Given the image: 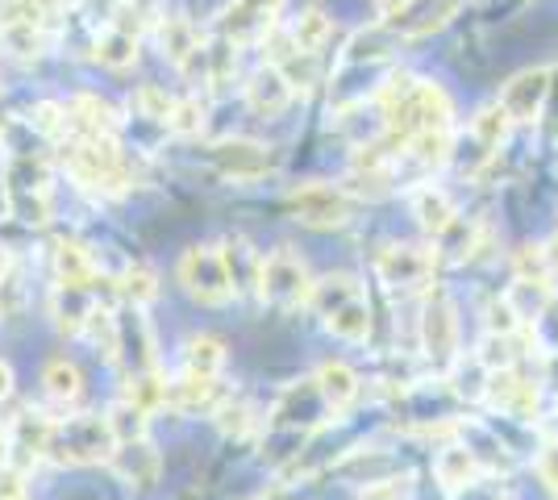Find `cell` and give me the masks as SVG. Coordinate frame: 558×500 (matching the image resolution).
Listing matches in <instances>:
<instances>
[{"mask_svg": "<svg viewBox=\"0 0 558 500\" xmlns=\"http://www.w3.org/2000/svg\"><path fill=\"white\" fill-rule=\"evenodd\" d=\"M4 209L25 225H47L54 209V184H50V163L34 150H13L4 163Z\"/></svg>", "mask_w": 558, "mask_h": 500, "instance_id": "277c9868", "label": "cell"}, {"mask_svg": "<svg viewBox=\"0 0 558 500\" xmlns=\"http://www.w3.org/2000/svg\"><path fill=\"white\" fill-rule=\"evenodd\" d=\"M313 271L296 246H276L271 255H263L258 263V280L255 292L263 305H271L276 313H296L308 309V296H313Z\"/></svg>", "mask_w": 558, "mask_h": 500, "instance_id": "5b68a950", "label": "cell"}, {"mask_svg": "<svg viewBox=\"0 0 558 500\" xmlns=\"http://www.w3.org/2000/svg\"><path fill=\"white\" fill-rule=\"evenodd\" d=\"M296 100V93H292V84L283 80V72L279 68H271V63H263L251 80H246V105H251V113H258L263 121L279 118L288 105Z\"/></svg>", "mask_w": 558, "mask_h": 500, "instance_id": "603a6c76", "label": "cell"}, {"mask_svg": "<svg viewBox=\"0 0 558 500\" xmlns=\"http://www.w3.org/2000/svg\"><path fill=\"white\" fill-rule=\"evenodd\" d=\"M475 476H484V467H480V459L475 451L466 447L463 438H454V442H446L442 451L434 454V479L442 484L446 492H454V488H463L471 484Z\"/></svg>", "mask_w": 558, "mask_h": 500, "instance_id": "4316f807", "label": "cell"}, {"mask_svg": "<svg viewBox=\"0 0 558 500\" xmlns=\"http://www.w3.org/2000/svg\"><path fill=\"white\" fill-rule=\"evenodd\" d=\"M175 280L196 305H209V309H221L238 296L226 259H221V246H187L175 263Z\"/></svg>", "mask_w": 558, "mask_h": 500, "instance_id": "ba28073f", "label": "cell"}, {"mask_svg": "<svg viewBox=\"0 0 558 500\" xmlns=\"http://www.w3.org/2000/svg\"><path fill=\"white\" fill-rule=\"evenodd\" d=\"M117 438L105 413H54L47 459L59 467H84V463H109Z\"/></svg>", "mask_w": 558, "mask_h": 500, "instance_id": "3957f363", "label": "cell"}, {"mask_svg": "<svg viewBox=\"0 0 558 500\" xmlns=\"http://www.w3.org/2000/svg\"><path fill=\"white\" fill-rule=\"evenodd\" d=\"M205 121H209V105L201 96H175V109H171L167 130L180 134V138H192V134L205 130Z\"/></svg>", "mask_w": 558, "mask_h": 500, "instance_id": "ab89813d", "label": "cell"}, {"mask_svg": "<svg viewBox=\"0 0 558 500\" xmlns=\"http://www.w3.org/2000/svg\"><path fill=\"white\" fill-rule=\"evenodd\" d=\"M546 251H550V263H555V271H558V230H555V239H550V246H546Z\"/></svg>", "mask_w": 558, "mask_h": 500, "instance_id": "f5cc1de1", "label": "cell"}, {"mask_svg": "<svg viewBox=\"0 0 558 500\" xmlns=\"http://www.w3.org/2000/svg\"><path fill=\"white\" fill-rule=\"evenodd\" d=\"M43 392L59 413H71L84 397V371L71 358H50L43 367Z\"/></svg>", "mask_w": 558, "mask_h": 500, "instance_id": "f1b7e54d", "label": "cell"}, {"mask_svg": "<svg viewBox=\"0 0 558 500\" xmlns=\"http://www.w3.org/2000/svg\"><path fill=\"white\" fill-rule=\"evenodd\" d=\"M138 47H142V25L125 22L121 13L105 22V29L93 38V59L109 72H125L138 63Z\"/></svg>", "mask_w": 558, "mask_h": 500, "instance_id": "e0dca14e", "label": "cell"}, {"mask_svg": "<svg viewBox=\"0 0 558 500\" xmlns=\"http://www.w3.org/2000/svg\"><path fill=\"white\" fill-rule=\"evenodd\" d=\"M288 209L308 230H342L350 217H354V192L347 184L308 180V184L288 192Z\"/></svg>", "mask_w": 558, "mask_h": 500, "instance_id": "8fae6325", "label": "cell"}, {"mask_svg": "<svg viewBox=\"0 0 558 500\" xmlns=\"http://www.w3.org/2000/svg\"><path fill=\"white\" fill-rule=\"evenodd\" d=\"M509 130H512L509 113H505L500 105H484V109L471 118L466 134H454V155H450V163H459V171H463L466 180H480V175L500 159V150L509 143Z\"/></svg>", "mask_w": 558, "mask_h": 500, "instance_id": "52a82bcc", "label": "cell"}, {"mask_svg": "<svg viewBox=\"0 0 558 500\" xmlns=\"http://www.w3.org/2000/svg\"><path fill=\"white\" fill-rule=\"evenodd\" d=\"M63 109V138H121V113L105 96L96 93H75L71 100H59Z\"/></svg>", "mask_w": 558, "mask_h": 500, "instance_id": "5bb4252c", "label": "cell"}, {"mask_svg": "<svg viewBox=\"0 0 558 500\" xmlns=\"http://www.w3.org/2000/svg\"><path fill=\"white\" fill-rule=\"evenodd\" d=\"M230 392L221 388V376L217 380H205V376H175V380H167V401L163 405H171L175 413H217V405L226 401Z\"/></svg>", "mask_w": 558, "mask_h": 500, "instance_id": "7402d4cb", "label": "cell"}, {"mask_svg": "<svg viewBox=\"0 0 558 500\" xmlns=\"http://www.w3.org/2000/svg\"><path fill=\"white\" fill-rule=\"evenodd\" d=\"M105 417H109V426H113V438L117 442H134V438H146V426H150V413L138 408L134 401H117V405L105 408Z\"/></svg>", "mask_w": 558, "mask_h": 500, "instance_id": "74e56055", "label": "cell"}, {"mask_svg": "<svg viewBox=\"0 0 558 500\" xmlns=\"http://www.w3.org/2000/svg\"><path fill=\"white\" fill-rule=\"evenodd\" d=\"M0 500H25V472L13 463H0Z\"/></svg>", "mask_w": 558, "mask_h": 500, "instance_id": "f6af8a7d", "label": "cell"}, {"mask_svg": "<svg viewBox=\"0 0 558 500\" xmlns=\"http://www.w3.org/2000/svg\"><path fill=\"white\" fill-rule=\"evenodd\" d=\"M109 472L130 488H150L159 472H163V459L155 451L150 438H134V442H117L109 454Z\"/></svg>", "mask_w": 558, "mask_h": 500, "instance_id": "d6986e66", "label": "cell"}, {"mask_svg": "<svg viewBox=\"0 0 558 500\" xmlns=\"http://www.w3.org/2000/svg\"><path fill=\"white\" fill-rule=\"evenodd\" d=\"M484 333H525V321L509 305V296H496L484 309Z\"/></svg>", "mask_w": 558, "mask_h": 500, "instance_id": "60d3db41", "label": "cell"}, {"mask_svg": "<svg viewBox=\"0 0 558 500\" xmlns=\"http://www.w3.org/2000/svg\"><path fill=\"white\" fill-rule=\"evenodd\" d=\"M484 405L500 417L512 422H537L542 417V383L525 376V367H500L488 371V388H484Z\"/></svg>", "mask_w": 558, "mask_h": 500, "instance_id": "7c38bea8", "label": "cell"}, {"mask_svg": "<svg viewBox=\"0 0 558 500\" xmlns=\"http://www.w3.org/2000/svg\"><path fill=\"white\" fill-rule=\"evenodd\" d=\"M438 246L429 242H384L375 251L372 271L375 280L388 288V292H400V296H425L434 292V271H438Z\"/></svg>", "mask_w": 558, "mask_h": 500, "instance_id": "8992f818", "label": "cell"}, {"mask_svg": "<svg viewBox=\"0 0 558 500\" xmlns=\"http://www.w3.org/2000/svg\"><path fill=\"white\" fill-rule=\"evenodd\" d=\"M13 397V367L0 358V401H9Z\"/></svg>", "mask_w": 558, "mask_h": 500, "instance_id": "7dc6e473", "label": "cell"}, {"mask_svg": "<svg viewBox=\"0 0 558 500\" xmlns=\"http://www.w3.org/2000/svg\"><path fill=\"white\" fill-rule=\"evenodd\" d=\"M450 500H509V492H505L500 479L484 472V476H475L471 484H463V488H454Z\"/></svg>", "mask_w": 558, "mask_h": 500, "instance_id": "b9f144b4", "label": "cell"}, {"mask_svg": "<svg viewBox=\"0 0 558 500\" xmlns=\"http://www.w3.org/2000/svg\"><path fill=\"white\" fill-rule=\"evenodd\" d=\"M100 305V296H96V288H71V284H54L50 292V317H54V326L71 338H80L84 326H88V317L96 313Z\"/></svg>", "mask_w": 558, "mask_h": 500, "instance_id": "cb8c5ba5", "label": "cell"}, {"mask_svg": "<svg viewBox=\"0 0 558 500\" xmlns=\"http://www.w3.org/2000/svg\"><path fill=\"white\" fill-rule=\"evenodd\" d=\"M363 500H409V484H404L400 476L375 479V484H367Z\"/></svg>", "mask_w": 558, "mask_h": 500, "instance_id": "ee69618b", "label": "cell"}, {"mask_svg": "<svg viewBox=\"0 0 558 500\" xmlns=\"http://www.w3.org/2000/svg\"><path fill=\"white\" fill-rule=\"evenodd\" d=\"M209 163L217 167L221 180L251 184V180H263L276 167V155H271V146L255 143V138H221V143L209 146Z\"/></svg>", "mask_w": 558, "mask_h": 500, "instance_id": "2e32d148", "label": "cell"}, {"mask_svg": "<svg viewBox=\"0 0 558 500\" xmlns=\"http://www.w3.org/2000/svg\"><path fill=\"white\" fill-rule=\"evenodd\" d=\"M221 259H226V271H230V280H233L238 292H242V288H255L263 255H255V246H251V242H242V239L221 242Z\"/></svg>", "mask_w": 558, "mask_h": 500, "instance_id": "836d02e7", "label": "cell"}, {"mask_svg": "<svg viewBox=\"0 0 558 500\" xmlns=\"http://www.w3.org/2000/svg\"><path fill=\"white\" fill-rule=\"evenodd\" d=\"M9 422H0V463H9Z\"/></svg>", "mask_w": 558, "mask_h": 500, "instance_id": "816d5d0a", "label": "cell"}, {"mask_svg": "<svg viewBox=\"0 0 558 500\" xmlns=\"http://www.w3.org/2000/svg\"><path fill=\"white\" fill-rule=\"evenodd\" d=\"M180 371L217 380L226 371V342L217 333H192L184 342V351H180Z\"/></svg>", "mask_w": 558, "mask_h": 500, "instance_id": "f546056e", "label": "cell"}, {"mask_svg": "<svg viewBox=\"0 0 558 500\" xmlns=\"http://www.w3.org/2000/svg\"><path fill=\"white\" fill-rule=\"evenodd\" d=\"M0 214H9V209H4V200H0Z\"/></svg>", "mask_w": 558, "mask_h": 500, "instance_id": "db71d44e", "label": "cell"}, {"mask_svg": "<svg viewBox=\"0 0 558 500\" xmlns=\"http://www.w3.org/2000/svg\"><path fill=\"white\" fill-rule=\"evenodd\" d=\"M550 80L555 72L546 68V63H537V68H525V72H517L500 88V109L509 113L512 125H534L542 121V109H546V100H550Z\"/></svg>", "mask_w": 558, "mask_h": 500, "instance_id": "9a60e30c", "label": "cell"}, {"mask_svg": "<svg viewBox=\"0 0 558 500\" xmlns=\"http://www.w3.org/2000/svg\"><path fill=\"white\" fill-rule=\"evenodd\" d=\"M242 4H251L258 13H267V17H276L279 9H283V0H242Z\"/></svg>", "mask_w": 558, "mask_h": 500, "instance_id": "681fc988", "label": "cell"}, {"mask_svg": "<svg viewBox=\"0 0 558 500\" xmlns=\"http://www.w3.org/2000/svg\"><path fill=\"white\" fill-rule=\"evenodd\" d=\"M308 309L317 313L322 326H326L333 338H342V342L363 346V342L372 338L375 317H372V301H367V284H363L359 276H350V271L322 276V280L313 284Z\"/></svg>", "mask_w": 558, "mask_h": 500, "instance_id": "7a4b0ae2", "label": "cell"}, {"mask_svg": "<svg viewBox=\"0 0 558 500\" xmlns=\"http://www.w3.org/2000/svg\"><path fill=\"white\" fill-rule=\"evenodd\" d=\"M213 422L226 429L230 438H246V434H255L263 426V417H258V408L251 401H242V397H226L217 413H213Z\"/></svg>", "mask_w": 558, "mask_h": 500, "instance_id": "d590c367", "label": "cell"}, {"mask_svg": "<svg viewBox=\"0 0 558 500\" xmlns=\"http://www.w3.org/2000/svg\"><path fill=\"white\" fill-rule=\"evenodd\" d=\"M50 42H54V29L50 25H38V22H4L0 25V54H9V59H38V54H47Z\"/></svg>", "mask_w": 558, "mask_h": 500, "instance_id": "83f0119b", "label": "cell"}, {"mask_svg": "<svg viewBox=\"0 0 558 500\" xmlns=\"http://www.w3.org/2000/svg\"><path fill=\"white\" fill-rule=\"evenodd\" d=\"M113 284H117V292H121V301H125V305H142V309L159 296V280H155V271H150V267H142V263H130Z\"/></svg>", "mask_w": 558, "mask_h": 500, "instance_id": "8d00e7d4", "label": "cell"}, {"mask_svg": "<svg viewBox=\"0 0 558 500\" xmlns=\"http://www.w3.org/2000/svg\"><path fill=\"white\" fill-rule=\"evenodd\" d=\"M534 472H537V479L546 484V492L558 500V438L542 442V451L534 454Z\"/></svg>", "mask_w": 558, "mask_h": 500, "instance_id": "7bdbcfd3", "label": "cell"}, {"mask_svg": "<svg viewBox=\"0 0 558 500\" xmlns=\"http://www.w3.org/2000/svg\"><path fill=\"white\" fill-rule=\"evenodd\" d=\"M258 500H304L301 492H292V488H276V492H263Z\"/></svg>", "mask_w": 558, "mask_h": 500, "instance_id": "f907efd6", "label": "cell"}, {"mask_svg": "<svg viewBox=\"0 0 558 500\" xmlns=\"http://www.w3.org/2000/svg\"><path fill=\"white\" fill-rule=\"evenodd\" d=\"M459 13V0H413L400 17H392V29L409 42V38H425V34H438L450 17Z\"/></svg>", "mask_w": 558, "mask_h": 500, "instance_id": "484cf974", "label": "cell"}, {"mask_svg": "<svg viewBox=\"0 0 558 500\" xmlns=\"http://www.w3.org/2000/svg\"><path fill=\"white\" fill-rule=\"evenodd\" d=\"M109 358H113L125 376H142V371H155L159 367V342H155V330H150L142 305H125V309L117 313L113 355Z\"/></svg>", "mask_w": 558, "mask_h": 500, "instance_id": "4fadbf2b", "label": "cell"}, {"mask_svg": "<svg viewBox=\"0 0 558 500\" xmlns=\"http://www.w3.org/2000/svg\"><path fill=\"white\" fill-rule=\"evenodd\" d=\"M409 214H413V221H417L429 239H438V234H446V230L454 225L459 209H454V200L446 196V188L421 184V188H413V196H409Z\"/></svg>", "mask_w": 558, "mask_h": 500, "instance_id": "d4e9b609", "label": "cell"}, {"mask_svg": "<svg viewBox=\"0 0 558 500\" xmlns=\"http://www.w3.org/2000/svg\"><path fill=\"white\" fill-rule=\"evenodd\" d=\"M155 38H159V50H163V59L175 72H180L187 59L201 50V42H205V34L187 22V17H163V22H155Z\"/></svg>", "mask_w": 558, "mask_h": 500, "instance_id": "4dcf8cb0", "label": "cell"}, {"mask_svg": "<svg viewBox=\"0 0 558 500\" xmlns=\"http://www.w3.org/2000/svg\"><path fill=\"white\" fill-rule=\"evenodd\" d=\"M171 109H175V96H167V88H159V84H142L138 93L130 96V113H138L142 121H155V125H167Z\"/></svg>", "mask_w": 558, "mask_h": 500, "instance_id": "f35d334b", "label": "cell"}, {"mask_svg": "<svg viewBox=\"0 0 558 500\" xmlns=\"http://www.w3.org/2000/svg\"><path fill=\"white\" fill-rule=\"evenodd\" d=\"M50 271H54V284H71V288L100 284V263H96V255L80 239L50 242Z\"/></svg>", "mask_w": 558, "mask_h": 500, "instance_id": "44dd1931", "label": "cell"}, {"mask_svg": "<svg viewBox=\"0 0 558 500\" xmlns=\"http://www.w3.org/2000/svg\"><path fill=\"white\" fill-rule=\"evenodd\" d=\"M555 263H550V251L546 246H521L517 255H512V280H530V284H555Z\"/></svg>", "mask_w": 558, "mask_h": 500, "instance_id": "e575fe53", "label": "cell"}, {"mask_svg": "<svg viewBox=\"0 0 558 500\" xmlns=\"http://www.w3.org/2000/svg\"><path fill=\"white\" fill-rule=\"evenodd\" d=\"M417 346L425 363L434 371H450L459 358H463V346H459V309L438 296V292H425V305H421L417 317Z\"/></svg>", "mask_w": 558, "mask_h": 500, "instance_id": "9c48e42d", "label": "cell"}, {"mask_svg": "<svg viewBox=\"0 0 558 500\" xmlns=\"http://www.w3.org/2000/svg\"><path fill=\"white\" fill-rule=\"evenodd\" d=\"M59 163L71 175V184L93 196H125L138 184V171L130 155L121 150V138H63L59 143Z\"/></svg>", "mask_w": 558, "mask_h": 500, "instance_id": "6da1fadb", "label": "cell"}, {"mask_svg": "<svg viewBox=\"0 0 558 500\" xmlns=\"http://www.w3.org/2000/svg\"><path fill=\"white\" fill-rule=\"evenodd\" d=\"M313 383H317V392H322L326 408L333 413V422L347 417L350 408L363 401V376H359L350 363H342V358L322 363V367L313 371Z\"/></svg>", "mask_w": 558, "mask_h": 500, "instance_id": "ac0fdd59", "label": "cell"}, {"mask_svg": "<svg viewBox=\"0 0 558 500\" xmlns=\"http://www.w3.org/2000/svg\"><path fill=\"white\" fill-rule=\"evenodd\" d=\"M372 4H375V13H379L384 22H392V17H400V13H404L413 0H372Z\"/></svg>", "mask_w": 558, "mask_h": 500, "instance_id": "bcb514c9", "label": "cell"}, {"mask_svg": "<svg viewBox=\"0 0 558 500\" xmlns=\"http://www.w3.org/2000/svg\"><path fill=\"white\" fill-rule=\"evenodd\" d=\"M525 342L534 346V355H558V292H550L546 305L525 321Z\"/></svg>", "mask_w": 558, "mask_h": 500, "instance_id": "d6a6232c", "label": "cell"}, {"mask_svg": "<svg viewBox=\"0 0 558 500\" xmlns=\"http://www.w3.org/2000/svg\"><path fill=\"white\" fill-rule=\"evenodd\" d=\"M50 426H54V413L47 408H22L13 422H9V454L22 459V467H34L47 459V442H50Z\"/></svg>", "mask_w": 558, "mask_h": 500, "instance_id": "ffe728a7", "label": "cell"}, {"mask_svg": "<svg viewBox=\"0 0 558 500\" xmlns=\"http://www.w3.org/2000/svg\"><path fill=\"white\" fill-rule=\"evenodd\" d=\"M13 271H17V263H13V251H9L4 242H0V284H4V280H9Z\"/></svg>", "mask_w": 558, "mask_h": 500, "instance_id": "c3c4849f", "label": "cell"}, {"mask_svg": "<svg viewBox=\"0 0 558 500\" xmlns=\"http://www.w3.org/2000/svg\"><path fill=\"white\" fill-rule=\"evenodd\" d=\"M329 422H333V413L326 408L317 383L308 376V380L288 383L276 397V405L267 413V434H292V438L304 442V438H313V434L322 426H329Z\"/></svg>", "mask_w": 558, "mask_h": 500, "instance_id": "30bf717a", "label": "cell"}, {"mask_svg": "<svg viewBox=\"0 0 558 500\" xmlns=\"http://www.w3.org/2000/svg\"><path fill=\"white\" fill-rule=\"evenodd\" d=\"M288 38L308 54H322L333 38V22L326 17V9H304L301 17H292V25H288Z\"/></svg>", "mask_w": 558, "mask_h": 500, "instance_id": "1f68e13d", "label": "cell"}]
</instances>
